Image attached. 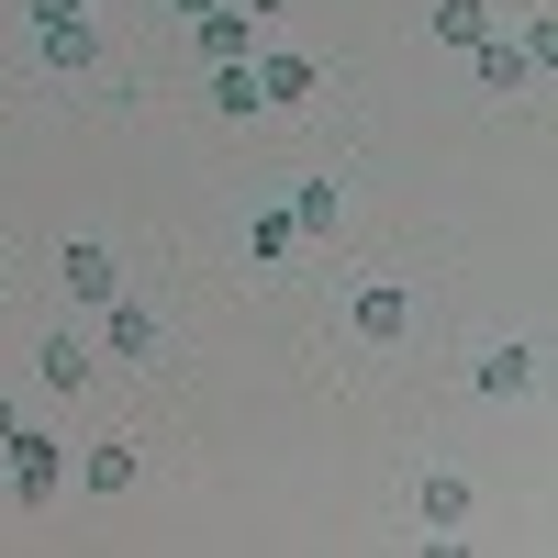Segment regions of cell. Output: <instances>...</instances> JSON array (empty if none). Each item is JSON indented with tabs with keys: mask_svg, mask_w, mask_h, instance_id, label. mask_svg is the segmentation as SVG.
<instances>
[{
	"mask_svg": "<svg viewBox=\"0 0 558 558\" xmlns=\"http://www.w3.org/2000/svg\"><path fill=\"white\" fill-rule=\"evenodd\" d=\"M246 257H268V268L302 257V223H291V213H246Z\"/></svg>",
	"mask_w": 558,
	"mask_h": 558,
	"instance_id": "cell-15",
	"label": "cell"
},
{
	"mask_svg": "<svg viewBox=\"0 0 558 558\" xmlns=\"http://www.w3.org/2000/svg\"><path fill=\"white\" fill-rule=\"evenodd\" d=\"M101 347H112V357H146V368H157V347H168V324H157L146 302H123V291H112V302H101Z\"/></svg>",
	"mask_w": 558,
	"mask_h": 558,
	"instance_id": "cell-5",
	"label": "cell"
},
{
	"mask_svg": "<svg viewBox=\"0 0 558 558\" xmlns=\"http://www.w3.org/2000/svg\"><path fill=\"white\" fill-rule=\"evenodd\" d=\"M246 68H257V101H268V112H291V101H313V89H324L313 57H246Z\"/></svg>",
	"mask_w": 558,
	"mask_h": 558,
	"instance_id": "cell-6",
	"label": "cell"
},
{
	"mask_svg": "<svg viewBox=\"0 0 558 558\" xmlns=\"http://www.w3.org/2000/svg\"><path fill=\"white\" fill-rule=\"evenodd\" d=\"M57 279H68V302H89V313H101V302L123 291V268H112V246H101V235H68V257H57Z\"/></svg>",
	"mask_w": 558,
	"mask_h": 558,
	"instance_id": "cell-3",
	"label": "cell"
},
{
	"mask_svg": "<svg viewBox=\"0 0 558 558\" xmlns=\"http://www.w3.org/2000/svg\"><path fill=\"white\" fill-rule=\"evenodd\" d=\"M481 34H492V0H436V45H458V57H470Z\"/></svg>",
	"mask_w": 558,
	"mask_h": 558,
	"instance_id": "cell-14",
	"label": "cell"
},
{
	"mask_svg": "<svg viewBox=\"0 0 558 558\" xmlns=\"http://www.w3.org/2000/svg\"><path fill=\"white\" fill-rule=\"evenodd\" d=\"M34 45H45V68H57V78H78V68H89V12L34 0Z\"/></svg>",
	"mask_w": 558,
	"mask_h": 558,
	"instance_id": "cell-2",
	"label": "cell"
},
{
	"mask_svg": "<svg viewBox=\"0 0 558 558\" xmlns=\"http://www.w3.org/2000/svg\"><path fill=\"white\" fill-rule=\"evenodd\" d=\"M481 391H492V402H525V391H536V347H525V336L492 347V357H481Z\"/></svg>",
	"mask_w": 558,
	"mask_h": 558,
	"instance_id": "cell-11",
	"label": "cell"
},
{
	"mask_svg": "<svg viewBox=\"0 0 558 558\" xmlns=\"http://www.w3.org/2000/svg\"><path fill=\"white\" fill-rule=\"evenodd\" d=\"M34 368H45V391H89V347L68 336V324H57L45 347H34Z\"/></svg>",
	"mask_w": 558,
	"mask_h": 558,
	"instance_id": "cell-12",
	"label": "cell"
},
{
	"mask_svg": "<svg viewBox=\"0 0 558 558\" xmlns=\"http://www.w3.org/2000/svg\"><path fill=\"white\" fill-rule=\"evenodd\" d=\"M235 12H291V0H235Z\"/></svg>",
	"mask_w": 558,
	"mask_h": 558,
	"instance_id": "cell-19",
	"label": "cell"
},
{
	"mask_svg": "<svg viewBox=\"0 0 558 558\" xmlns=\"http://www.w3.org/2000/svg\"><path fill=\"white\" fill-rule=\"evenodd\" d=\"M12 436H23V413H12V402H0V447H12Z\"/></svg>",
	"mask_w": 558,
	"mask_h": 558,
	"instance_id": "cell-18",
	"label": "cell"
},
{
	"mask_svg": "<svg viewBox=\"0 0 558 558\" xmlns=\"http://www.w3.org/2000/svg\"><path fill=\"white\" fill-rule=\"evenodd\" d=\"M0 458H12V502H57V492H68V436H34V425H23Z\"/></svg>",
	"mask_w": 558,
	"mask_h": 558,
	"instance_id": "cell-1",
	"label": "cell"
},
{
	"mask_svg": "<svg viewBox=\"0 0 558 558\" xmlns=\"http://www.w3.org/2000/svg\"><path fill=\"white\" fill-rule=\"evenodd\" d=\"M470 68H481V89H502V101H514V89L536 78V57H525L514 34H481V45H470Z\"/></svg>",
	"mask_w": 558,
	"mask_h": 558,
	"instance_id": "cell-8",
	"label": "cell"
},
{
	"mask_svg": "<svg viewBox=\"0 0 558 558\" xmlns=\"http://www.w3.org/2000/svg\"><path fill=\"white\" fill-rule=\"evenodd\" d=\"M246 23H257V12H235V0H213V12L191 23V45H202V68H235V57H246Z\"/></svg>",
	"mask_w": 558,
	"mask_h": 558,
	"instance_id": "cell-7",
	"label": "cell"
},
{
	"mask_svg": "<svg viewBox=\"0 0 558 558\" xmlns=\"http://www.w3.org/2000/svg\"><path fill=\"white\" fill-rule=\"evenodd\" d=\"M68 12H112V0H68Z\"/></svg>",
	"mask_w": 558,
	"mask_h": 558,
	"instance_id": "cell-20",
	"label": "cell"
},
{
	"mask_svg": "<svg viewBox=\"0 0 558 558\" xmlns=\"http://www.w3.org/2000/svg\"><path fill=\"white\" fill-rule=\"evenodd\" d=\"M213 112H235V123H246V112H268V101H257V68H246V57H235V68H213Z\"/></svg>",
	"mask_w": 558,
	"mask_h": 558,
	"instance_id": "cell-16",
	"label": "cell"
},
{
	"mask_svg": "<svg viewBox=\"0 0 558 558\" xmlns=\"http://www.w3.org/2000/svg\"><path fill=\"white\" fill-rule=\"evenodd\" d=\"M413 514H425V536H458V525H470V481H458V470H425Z\"/></svg>",
	"mask_w": 558,
	"mask_h": 558,
	"instance_id": "cell-9",
	"label": "cell"
},
{
	"mask_svg": "<svg viewBox=\"0 0 558 558\" xmlns=\"http://www.w3.org/2000/svg\"><path fill=\"white\" fill-rule=\"evenodd\" d=\"M134 470H146V447H134V436H101V447L78 458V481H89V492H134Z\"/></svg>",
	"mask_w": 558,
	"mask_h": 558,
	"instance_id": "cell-10",
	"label": "cell"
},
{
	"mask_svg": "<svg viewBox=\"0 0 558 558\" xmlns=\"http://www.w3.org/2000/svg\"><path fill=\"white\" fill-rule=\"evenodd\" d=\"M168 12H179V23H202V12H213V0H168Z\"/></svg>",
	"mask_w": 558,
	"mask_h": 558,
	"instance_id": "cell-17",
	"label": "cell"
},
{
	"mask_svg": "<svg viewBox=\"0 0 558 558\" xmlns=\"http://www.w3.org/2000/svg\"><path fill=\"white\" fill-rule=\"evenodd\" d=\"M347 324H357L368 347H402V336H413V302H402V279H368V291L347 302Z\"/></svg>",
	"mask_w": 558,
	"mask_h": 558,
	"instance_id": "cell-4",
	"label": "cell"
},
{
	"mask_svg": "<svg viewBox=\"0 0 558 558\" xmlns=\"http://www.w3.org/2000/svg\"><path fill=\"white\" fill-rule=\"evenodd\" d=\"M336 213H347L336 179H302V191H291V223H302V235H336Z\"/></svg>",
	"mask_w": 558,
	"mask_h": 558,
	"instance_id": "cell-13",
	"label": "cell"
}]
</instances>
